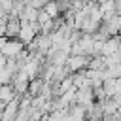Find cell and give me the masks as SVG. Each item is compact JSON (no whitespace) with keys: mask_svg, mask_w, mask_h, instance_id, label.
<instances>
[{"mask_svg":"<svg viewBox=\"0 0 121 121\" xmlns=\"http://www.w3.org/2000/svg\"><path fill=\"white\" fill-rule=\"evenodd\" d=\"M87 64H89L87 55H72V57L68 59L70 70H79V68H83V66H87Z\"/></svg>","mask_w":121,"mask_h":121,"instance_id":"cell-1","label":"cell"},{"mask_svg":"<svg viewBox=\"0 0 121 121\" xmlns=\"http://www.w3.org/2000/svg\"><path fill=\"white\" fill-rule=\"evenodd\" d=\"M43 11H45L49 17H53V19H59V17L62 15V11H60V8H59L57 0H49V2L43 6Z\"/></svg>","mask_w":121,"mask_h":121,"instance_id":"cell-2","label":"cell"},{"mask_svg":"<svg viewBox=\"0 0 121 121\" xmlns=\"http://www.w3.org/2000/svg\"><path fill=\"white\" fill-rule=\"evenodd\" d=\"M47 2H49V0H28V4L34 6V8H38V9H43V6H45Z\"/></svg>","mask_w":121,"mask_h":121,"instance_id":"cell-3","label":"cell"},{"mask_svg":"<svg viewBox=\"0 0 121 121\" xmlns=\"http://www.w3.org/2000/svg\"><path fill=\"white\" fill-rule=\"evenodd\" d=\"M72 2H74V0H72Z\"/></svg>","mask_w":121,"mask_h":121,"instance_id":"cell-4","label":"cell"}]
</instances>
